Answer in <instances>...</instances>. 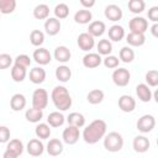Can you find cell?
Returning <instances> with one entry per match:
<instances>
[{
    "mask_svg": "<svg viewBox=\"0 0 158 158\" xmlns=\"http://www.w3.org/2000/svg\"><path fill=\"white\" fill-rule=\"evenodd\" d=\"M32 57H33L35 62L40 65H47L52 60V56H51L49 51L47 48H43V47H38L37 49H35Z\"/></svg>",
    "mask_w": 158,
    "mask_h": 158,
    "instance_id": "cell-9",
    "label": "cell"
},
{
    "mask_svg": "<svg viewBox=\"0 0 158 158\" xmlns=\"http://www.w3.org/2000/svg\"><path fill=\"white\" fill-rule=\"evenodd\" d=\"M26 149H27V153L30 156H32V157H40L44 152V146H43V143H42L41 139L32 138V139L28 141V143L26 146Z\"/></svg>",
    "mask_w": 158,
    "mask_h": 158,
    "instance_id": "cell-12",
    "label": "cell"
},
{
    "mask_svg": "<svg viewBox=\"0 0 158 158\" xmlns=\"http://www.w3.org/2000/svg\"><path fill=\"white\" fill-rule=\"evenodd\" d=\"M14 59L10 54L7 53H1L0 54V69H6L12 64Z\"/></svg>",
    "mask_w": 158,
    "mask_h": 158,
    "instance_id": "cell-44",
    "label": "cell"
},
{
    "mask_svg": "<svg viewBox=\"0 0 158 158\" xmlns=\"http://www.w3.org/2000/svg\"><path fill=\"white\" fill-rule=\"evenodd\" d=\"M136 126H137V130H138L139 132H142V133H148V132H151V131L154 128V126H156V118H154L153 115H148V114L142 115V116L138 118Z\"/></svg>",
    "mask_w": 158,
    "mask_h": 158,
    "instance_id": "cell-5",
    "label": "cell"
},
{
    "mask_svg": "<svg viewBox=\"0 0 158 158\" xmlns=\"http://www.w3.org/2000/svg\"><path fill=\"white\" fill-rule=\"evenodd\" d=\"M23 148H25V147H23V143H22L20 139H17V138L10 139V141L7 142V146H6V149H9V151L14 152L17 157L22 154Z\"/></svg>",
    "mask_w": 158,
    "mask_h": 158,
    "instance_id": "cell-36",
    "label": "cell"
},
{
    "mask_svg": "<svg viewBox=\"0 0 158 158\" xmlns=\"http://www.w3.org/2000/svg\"><path fill=\"white\" fill-rule=\"evenodd\" d=\"M118 107L123 112H132L136 107V100L131 95H121L118 99Z\"/></svg>",
    "mask_w": 158,
    "mask_h": 158,
    "instance_id": "cell-14",
    "label": "cell"
},
{
    "mask_svg": "<svg viewBox=\"0 0 158 158\" xmlns=\"http://www.w3.org/2000/svg\"><path fill=\"white\" fill-rule=\"evenodd\" d=\"M127 6H128V10L132 14H137L138 15V14H141L144 10L146 2L143 0H130L128 4H127Z\"/></svg>",
    "mask_w": 158,
    "mask_h": 158,
    "instance_id": "cell-40",
    "label": "cell"
},
{
    "mask_svg": "<svg viewBox=\"0 0 158 158\" xmlns=\"http://www.w3.org/2000/svg\"><path fill=\"white\" fill-rule=\"evenodd\" d=\"M136 94L142 102H149L152 100V95H153L149 86L144 83H141L136 86Z\"/></svg>",
    "mask_w": 158,
    "mask_h": 158,
    "instance_id": "cell-17",
    "label": "cell"
},
{
    "mask_svg": "<svg viewBox=\"0 0 158 158\" xmlns=\"http://www.w3.org/2000/svg\"><path fill=\"white\" fill-rule=\"evenodd\" d=\"M106 30V25L102 21H91L88 27V33L93 37H100L104 35Z\"/></svg>",
    "mask_w": 158,
    "mask_h": 158,
    "instance_id": "cell-18",
    "label": "cell"
},
{
    "mask_svg": "<svg viewBox=\"0 0 158 158\" xmlns=\"http://www.w3.org/2000/svg\"><path fill=\"white\" fill-rule=\"evenodd\" d=\"M106 128H107L106 122L101 118H96L84 128L83 139L89 144H95L101 138H104V136L106 135Z\"/></svg>",
    "mask_w": 158,
    "mask_h": 158,
    "instance_id": "cell-1",
    "label": "cell"
},
{
    "mask_svg": "<svg viewBox=\"0 0 158 158\" xmlns=\"http://www.w3.org/2000/svg\"><path fill=\"white\" fill-rule=\"evenodd\" d=\"M91 19H93V14L90 10H86V9L78 10L74 14V21L77 23H80V25H85V23L91 22Z\"/></svg>",
    "mask_w": 158,
    "mask_h": 158,
    "instance_id": "cell-24",
    "label": "cell"
},
{
    "mask_svg": "<svg viewBox=\"0 0 158 158\" xmlns=\"http://www.w3.org/2000/svg\"><path fill=\"white\" fill-rule=\"evenodd\" d=\"M51 98L56 109H58L59 111H67L72 106V96L65 86H62V85L54 86L52 90Z\"/></svg>",
    "mask_w": 158,
    "mask_h": 158,
    "instance_id": "cell-2",
    "label": "cell"
},
{
    "mask_svg": "<svg viewBox=\"0 0 158 158\" xmlns=\"http://www.w3.org/2000/svg\"><path fill=\"white\" fill-rule=\"evenodd\" d=\"M118 57H120V60H122L123 63H131L135 59V52H133V49L131 47L125 46V47H122L120 49Z\"/></svg>",
    "mask_w": 158,
    "mask_h": 158,
    "instance_id": "cell-37",
    "label": "cell"
},
{
    "mask_svg": "<svg viewBox=\"0 0 158 158\" xmlns=\"http://www.w3.org/2000/svg\"><path fill=\"white\" fill-rule=\"evenodd\" d=\"M10 141V128L0 126V143H7Z\"/></svg>",
    "mask_w": 158,
    "mask_h": 158,
    "instance_id": "cell-45",
    "label": "cell"
},
{
    "mask_svg": "<svg viewBox=\"0 0 158 158\" xmlns=\"http://www.w3.org/2000/svg\"><path fill=\"white\" fill-rule=\"evenodd\" d=\"M46 79V70L42 67H35L30 70V80L33 84H42Z\"/></svg>",
    "mask_w": 158,
    "mask_h": 158,
    "instance_id": "cell-23",
    "label": "cell"
},
{
    "mask_svg": "<svg viewBox=\"0 0 158 158\" xmlns=\"http://www.w3.org/2000/svg\"><path fill=\"white\" fill-rule=\"evenodd\" d=\"M26 106V98L23 94H14L10 99V107L14 111H21L22 109H25Z\"/></svg>",
    "mask_w": 158,
    "mask_h": 158,
    "instance_id": "cell-21",
    "label": "cell"
},
{
    "mask_svg": "<svg viewBox=\"0 0 158 158\" xmlns=\"http://www.w3.org/2000/svg\"><path fill=\"white\" fill-rule=\"evenodd\" d=\"M48 105V93L46 89H36L32 94V107L42 110L46 109Z\"/></svg>",
    "mask_w": 158,
    "mask_h": 158,
    "instance_id": "cell-4",
    "label": "cell"
},
{
    "mask_svg": "<svg viewBox=\"0 0 158 158\" xmlns=\"http://www.w3.org/2000/svg\"><path fill=\"white\" fill-rule=\"evenodd\" d=\"M15 9H16L15 0H0V14L9 15V14H12Z\"/></svg>",
    "mask_w": 158,
    "mask_h": 158,
    "instance_id": "cell-38",
    "label": "cell"
},
{
    "mask_svg": "<svg viewBox=\"0 0 158 158\" xmlns=\"http://www.w3.org/2000/svg\"><path fill=\"white\" fill-rule=\"evenodd\" d=\"M46 149H47V153L49 156L57 157V156L62 154V152H63V143L58 138H52L47 143V148Z\"/></svg>",
    "mask_w": 158,
    "mask_h": 158,
    "instance_id": "cell-20",
    "label": "cell"
},
{
    "mask_svg": "<svg viewBox=\"0 0 158 158\" xmlns=\"http://www.w3.org/2000/svg\"><path fill=\"white\" fill-rule=\"evenodd\" d=\"M131 74L126 68H116L112 73V81L117 86H126L130 83Z\"/></svg>",
    "mask_w": 158,
    "mask_h": 158,
    "instance_id": "cell-6",
    "label": "cell"
},
{
    "mask_svg": "<svg viewBox=\"0 0 158 158\" xmlns=\"http://www.w3.org/2000/svg\"><path fill=\"white\" fill-rule=\"evenodd\" d=\"M25 117L28 122H32V123H37L42 120L43 117V111L42 110H38V109H35V107H31V109H27L26 112H25Z\"/></svg>",
    "mask_w": 158,
    "mask_h": 158,
    "instance_id": "cell-31",
    "label": "cell"
},
{
    "mask_svg": "<svg viewBox=\"0 0 158 158\" xmlns=\"http://www.w3.org/2000/svg\"><path fill=\"white\" fill-rule=\"evenodd\" d=\"M102 63H104V65H105L106 68H109V69H116V68H118L120 59H118L117 57L110 54V56H106V57L102 59Z\"/></svg>",
    "mask_w": 158,
    "mask_h": 158,
    "instance_id": "cell-42",
    "label": "cell"
},
{
    "mask_svg": "<svg viewBox=\"0 0 158 158\" xmlns=\"http://www.w3.org/2000/svg\"><path fill=\"white\" fill-rule=\"evenodd\" d=\"M102 63V58L100 54L98 53H86L84 57H83V65L88 69H94V68H98L100 64Z\"/></svg>",
    "mask_w": 158,
    "mask_h": 158,
    "instance_id": "cell-13",
    "label": "cell"
},
{
    "mask_svg": "<svg viewBox=\"0 0 158 158\" xmlns=\"http://www.w3.org/2000/svg\"><path fill=\"white\" fill-rule=\"evenodd\" d=\"M30 42L35 47H41L44 42V33L40 30H32L30 33Z\"/></svg>",
    "mask_w": 158,
    "mask_h": 158,
    "instance_id": "cell-35",
    "label": "cell"
},
{
    "mask_svg": "<svg viewBox=\"0 0 158 158\" xmlns=\"http://www.w3.org/2000/svg\"><path fill=\"white\" fill-rule=\"evenodd\" d=\"M104 147L106 151H109L111 153L121 151L123 147V138H122L121 133L112 131V132H109L107 135H105L104 136Z\"/></svg>",
    "mask_w": 158,
    "mask_h": 158,
    "instance_id": "cell-3",
    "label": "cell"
},
{
    "mask_svg": "<svg viewBox=\"0 0 158 158\" xmlns=\"http://www.w3.org/2000/svg\"><path fill=\"white\" fill-rule=\"evenodd\" d=\"M56 78L62 81V83H67L70 78H72V70L68 65H59L56 68Z\"/></svg>",
    "mask_w": 158,
    "mask_h": 158,
    "instance_id": "cell-28",
    "label": "cell"
},
{
    "mask_svg": "<svg viewBox=\"0 0 158 158\" xmlns=\"http://www.w3.org/2000/svg\"><path fill=\"white\" fill-rule=\"evenodd\" d=\"M125 37V28L120 25H112L109 28V38L114 42H120Z\"/></svg>",
    "mask_w": 158,
    "mask_h": 158,
    "instance_id": "cell-26",
    "label": "cell"
},
{
    "mask_svg": "<svg viewBox=\"0 0 158 158\" xmlns=\"http://www.w3.org/2000/svg\"><path fill=\"white\" fill-rule=\"evenodd\" d=\"M77 43L79 46V48L84 52H89L90 49H93V47L95 46V40L93 36H90L88 32H83L78 36L77 38Z\"/></svg>",
    "mask_w": 158,
    "mask_h": 158,
    "instance_id": "cell-10",
    "label": "cell"
},
{
    "mask_svg": "<svg viewBox=\"0 0 158 158\" xmlns=\"http://www.w3.org/2000/svg\"><path fill=\"white\" fill-rule=\"evenodd\" d=\"M104 15H105V17L107 19V20H110V21H120L121 19H122V16H123V14H122V9L118 6V5H116V4H110V5H107L106 7H105V10H104Z\"/></svg>",
    "mask_w": 158,
    "mask_h": 158,
    "instance_id": "cell-11",
    "label": "cell"
},
{
    "mask_svg": "<svg viewBox=\"0 0 158 158\" xmlns=\"http://www.w3.org/2000/svg\"><path fill=\"white\" fill-rule=\"evenodd\" d=\"M60 21L56 17H48L44 22V30H46V33L49 35V36H56L59 33L60 31Z\"/></svg>",
    "mask_w": 158,
    "mask_h": 158,
    "instance_id": "cell-15",
    "label": "cell"
},
{
    "mask_svg": "<svg viewBox=\"0 0 158 158\" xmlns=\"http://www.w3.org/2000/svg\"><path fill=\"white\" fill-rule=\"evenodd\" d=\"M130 32H136V33H144L148 28V21L142 17V16H135L130 20L128 22Z\"/></svg>",
    "mask_w": 158,
    "mask_h": 158,
    "instance_id": "cell-7",
    "label": "cell"
},
{
    "mask_svg": "<svg viewBox=\"0 0 158 158\" xmlns=\"http://www.w3.org/2000/svg\"><path fill=\"white\" fill-rule=\"evenodd\" d=\"M96 48H98V54H100V56H110V53L112 52V43H111L110 40L104 38V40L99 41V43L96 44Z\"/></svg>",
    "mask_w": 158,
    "mask_h": 158,
    "instance_id": "cell-32",
    "label": "cell"
},
{
    "mask_svg": "<svg viewBox=\"0 0 158 158\" xmlns=\"http://www.w3.org/2000/svg\"><path fill=\"white\" fill-rule=\"evenodd\" d=\"M144 79H146V83L148 86H153L156 88L158 85V72L156 69H151L146 73L144 75Z\"/></svg>",
    "mask_w": 158,
    "mask_h": 158,
    "instance_id": "cell-41",
    "label": "cell"
},
{
    "mask_svg": "<svg viewBox=\"0 0 158 158\" xmlns=\"http://www.w3.org/2000/svg\"><path fill=\"white\" fill-rule=\"evenodd\" d=\"M80 5H81L84 9L89 10L90 7H93V6L95 5V0H80Z\"/></svg>",
    "mask_w": 158,
    "mask_h": 158,
    "instance_id": "cell-47",
    "label": "cell"
},
{
    "mask_svg": "<svg viewBox=\"0 0 158 158\" xmlns=\"http://www.w3.org/2000/svg\"><path fill=\"white\" fill-rule=\"evenodd\" d=\"M151 32L154 37H158V23H154L152 27H151Z\"/></svg>",
    "mask_w": 158,
    "mask_h": 158,
    "instance_id": "cell-49",
    "label": "cell"
},
{
    "mask_svg": "<svg viewBox=\"0 0 158 158\" xmlns=\"http://www.w3.org/2000/svg\"><path fill=\"white\" fill-rule=\"evenodd\" d=\"M72 57V53H70V49L65 46H58L56 49H54V59L58 60L59 63H67L69 62Z\"/></svg>",
    "mask_w": 158,
    "mask_h": 158,
    "instance_id": "cell-19",
    "label": "cell"
},
{
    "mask_svg": "<svg viewBox=\"0 0 158 158\" xmlns=\"http://www.w3.org/2000/svg\"><path fill=\"white\" fill-rule=\"evenodd\" d=\"M126 41L130 46L132 47H141L146 42V36L144 33H136V32H130L126 36Z\"/></svg>",
    "mask_w": 158,
    "mask_h": 158,
    "instance_id": "cell-22",
    "label": "cell"
},
{
    "mask_svg": "<svg viewBox=\"0 0 158 158\" xmlns=\"http://www.w3.org/2000/svg\"><path fill=\"white\" fill-rule=\"evenodd\" d=\"M132 146H133V149L135 152L137 153H144L149 149V139L146 137V136H136L133 138V142H132Z\"/></svg>",
    "mask_w": 158,
    "mask_h": 158,
    "instance_id": "cell-16",
    "label": "cell"
},
{
    "mask_svg": "<svg viewBox=\"0 0 158 158\" xmlns=\"http://www.w3.org/2000/svg\"><path fill=\"white\" fill-rule=\"evenodd\" d=\"M54 15H56V19H58V20L68 17V15H69V6L65 2L57 4L56 7H54Z\"/></svg>",
    "mask_w": 158,
    "mask_h": 158,
    "instance_id": "cell-39",
    "label": "cell"
},
{
    "mask_svg": "<svg viewBox=\"0 0 158 158\" xmlns=\"http://www.w3.org/2000/svg\"><path fill=\"white\" fill-rule=\"evenodd\" d=\"M2 158H19L14 152H11V151H9V149H5V152H4V154H2Z\"/></svg>",
    "mask_w": 158,
    "mask_h": 158,
    "instance_id": "cell-48",
    "label": "cell"
},
{
    "mask_svg": "<svg viewBox=\"0 0 158 158\" xmlns=\"http://www.w3.org/2000/svg\"><path fill=\"white\" fill-rule=\"evenodd\" d=\"M80 137V132H79V128L78 127H74V126H69L67 128L63 130V133H62V138L64 141V143L67 144H75L78 142Z\"/></svg>",
    "mask_w": 158,
    "mask_h": 158,
    "instance_id": "cell-8",
    "label": "cell"
},
{
    "mask_svg": "<svg viewBox=\"0 0 158 158\" xmlns=\"http://www.w3.org/2000/svg\"><path fill=\"white\" fill-rule=\"evenodd\" d=\"M67 122L69 126H74V127L80 128L85 125V117L80 112H70L67 117Z\"/></svg>",
    "mask_w": 158,
    "mask_h": 158,
    "instance_id": "cell-25",
    "label": "cell"
},
{
    "mask_svg": "<svg viewBox=\"0 0 158 158\" xmlns=\"http://www.w3.org/2000/svg\"><path fill=\"white\" fill-rule=\"evenodd\" d=\"M33 16L37 20H47L49 17V6L47 4H38L33 9Z\"/></svg>",
    "mask_w": 158,
    "mask_h": 158,
    "instance_id": "cell-29",
    "label": "cell"
},
{
    "mask_svg": "<svg viewBox=\"0 0 158 158\" xmlns=\"http://www.w3.org/2000/svg\"><path fill=\"white\" fill-rule=\"evenodd\" d=\"M14 62H15V64H17V65H20L22 68H27L31 64V59H30V57L27 54H19L14 59Z\"/></svg>",
    "mask_w": 158,
    "mask_h": 158,
    "instance_id": "cell-43",
    "label": "cell"
},
{
    "mask_svg": "<svg viewBox=\"0 0 158 158\" xmlns=\"http://www.w3.org/2000/svg\"><path fill=\"white\" fill-rule=\"evenodd\" d=\"M104 96H105V94H104L102 90H100V89H93V90H90V91L88 93L86 100H88V102L91 104V105H98V104L102 102Z\"/></svg>",
    "mask_w": 158,
    "mask_h": 158,
    "instance_id": "cell-30",
    "label": "cell"
},
{
    "mask_svg": "<svg viewBox=\"0 0 158 158\" xmlns=\"http://www.w3.org/2000/svg\"><path fill=\"white\" fill-rule=\"evenodd\" d=\"M35 133L38 139H47L51 136V126L48 123H38L35 128Z\"/></svg>",
    "mask_w": 158,
    "mask_h": 158,
    "instance_id": "cell-34",
    "label": "cell"
},
{
    "mask_svg": "<svg viewBox=\"0 0 158 158\" xmlns=\"http://www.w3.org/2000/svg\"><path fill=\"white\" fill-rule=\"evenodd\" d=\"M148 19L151 21H153L154 23H157V21H158V6H152L148 10Z\"/></svg>",
    "mask_w": 158,
    "mask_h": 158,
    "instance_id": "cell-46",
    "label": "cell"
},
{
    "mask_svg": "<svg viewBox=\"0 0 158 158\" xmlns=\"http://www.w3.org/2000/svg\"><path fill=\"white\" fill-rule=\"evenodd\" d=\"M64 121H65V117L59 111H53L47 117V123L51 127H59V126H62L64 123Z\"/></svg>",
    "mask_w": 158,
    "mask_h": 158,
    "instance_id": "cell-27",
    "label": "cell"
},
{
    "mask_svg": "<svg viewBox=\"0 0 158 158\" xmlns=\"http://www.w3.org/2000/svg\"><path fill=\"white\" fill-rule=\"evenodd\" d=\"M26 74H27L26 68H22V67L17 65V64L12 65V68H11V78H12L14 81H16V83L23 81L25 78H26Z\"/></svg>",
    "mask_w": 158,
    "mask_h": 158,
    "instance_id": "cell-33",
    "label": "cell"
}]
</instances>
